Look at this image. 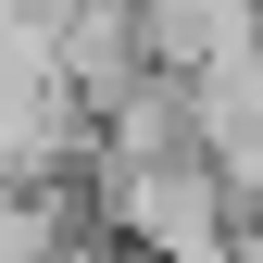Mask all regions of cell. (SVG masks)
I'll return each instance as SVG.
<instances>
[{
	"instance_id": "cell-1",
	"label": "cell",
	"mask_w": 263,
	"mask_h": 263,
	"mask_svg": "<svg viewBox=\"0 0 263 263\" xmlns=\"http://www.w3.org/2000/svg\"><path fill=\"white\" fill-rule=\"evenodd\" d=\"M88 188H101V226L138 263H238L251 251V213H238L213 151H151V163L88 151Z\"/></svg>"
}]
</instances>
